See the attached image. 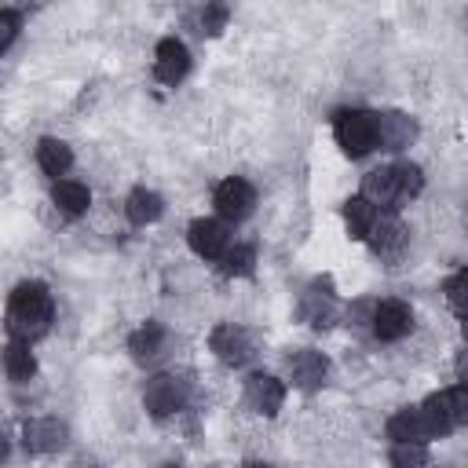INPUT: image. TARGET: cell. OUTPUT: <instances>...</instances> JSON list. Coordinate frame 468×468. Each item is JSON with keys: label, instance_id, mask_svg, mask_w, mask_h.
I'll return each instance as SVG.
<instances>
[{"label": "cell", "instance_id": "obj_3", "mask_svg": "<svg viewBox=\"0 0 468 468\" xmlns=\"http://www.w3.org/2000/svg\"><path fill=\"white\" fill-rule=\"evenodd\" d=\"M388 435H391L395 442H428V439H435V435H442V431H439V424L428 417L424 406H406V410L391 413Z\"/></svg>", "mask_w": 468, "mask_h": 468}, {"label": "cell", "instance_id": "obj_5", "mask_svg": "<svg viewBox=\"0 0 468 468\" xmlns=\"http://www.w3.org/2000/svg\"><path fill=\"white\" fill-rule=\"evenodd\" d=\"M183 384L176 380V377H168V373H157V377H150L146 380V388H143V406L150 410V417H172V413H179L183 410Z\"/></svg>", "mask_w": 468, "mask_h": 468}, {"label": "cell", "instance_id": "obj_32", "mask_svg": "<svg viewBox=\"0 0 468 468\" xmlns=\"http://www.w3.org/2000/svg\"><path fill=\"white\" fill-rule=\"evenodd\" d=\"M464 219H468V216H464Z\"/></svg>", "mask_w": 468, "mask_h": 468}, {"label": "cell", "instance_id": "obj_31", "mask_svg": "<svg viewBox=\"0 0 468 468\" xmlns=\"http://www.w3.org/2000/svg\"><path fill=\"white\" fill-rule=\"evenodd\" d=\"M461 333H464V340H468V314H464V325H461Z\"/></svg>", "mask_w": 468, "mask_h": 468}, {"label": "cell", "instance_id": "obj_4", "mask_svg": "<svg viewBox=\"0 0 468 468\" xmlns=\"http://www.w3.org/2000/svg\"><path fill=\"white\" fill-rule=\"evenodd\" d=\"M212 205H216V212H219L223 219L238 223V219H245V216L252 212V205H256V190H252L245 179L230 176V179H223V183L216 186Z\"/></svg>", "mask_w": 468, "mask_h": 468}, {"label": "cell", "instance_id": "obj_15", "mask_svg": "<svg viewBox=\"0 0 468 468\" xmlns=\"http://www.w3.org/2000/svg\"><path fill=\"white\" fill-rule=\"evenodd\" d=\"M377 128H380V146L384 150H402L413 143L417 135V124L406 117V113H377Z\"/></svg>", "mask_w": 468, "mask_h": 468}, {"label": "cell", "instance_id": "obj_16", "mask_svg": "<svg viewBox=\"0 0 468 468\" xmlns=\"http://www.w3.org/2000/svg\"><path fill=\"white\" fill-rule=\"evenodd\" d=\"M124 212H128V219H132L135 227H146V223H154V219L165 212V201H161V194H154V190H146V186H135V190L128 194V201H124Z\"/></svg>", "mask_w": 468, "mask_h": 468}, {"label": "cell", "instance_id": "obj_21", "mask_svg": "<svg viewBox=\"0 0 468 468\" xmlns=\"http://www.w3.org/2000/svg\"><path fill=\"white\" fill-rule=\"evenodd\" d=\"M161 344H165V329H161L157 322H146V325H139V329L128 336V351H132L135 362L154 358V355L161 351Z\"/></svg>", "mask_w": 468, "mask_h": 468}, {"label": "cell", "instance_id": "obj_10", "mask_svg": "<svg viewBox=\"0 0 468 468\" xmlns=\"http://www.w3.org/2000/svg\"><path fill=\"white\" fill-rule=\"evenodd\" d=\"M373 333L380 340H402L410 329H413V311L402 303V300H380L373 307Z\"/></svg>", "mask_w": 468, "mask_h": 468}, {"label": "cell", "instance_id": "obj_22", "mask_svg": "<svg viewBox=\"0 0 468 468\" xmlns=\"http://www.w3.org/2000/svg\"><path fill=\"white\" fill-rule=\"evenodd\" d=\"M333 311H336V307H333V296H329V292L322 296V292H314V289H311V292L303 296V303H300V318L311 322L314 329L333 325Z\"/></svg>", "mask_w": 468, "mask_h": 468}, {"label": "cell", "instance_id": "obj_24", "mask_svg": "<svg viewBox=\"0 0 468 468\" xmlns=\"http://www.w3.org/2000/svg\"><path fill=\"white\" fill-rule=\"evenodd\" d=\"M252 263H256V252H252V245H234V249H227L223 252V263H219V271L223 274H249L252 271Z\"/></svg>", "mask_w": 468, "mask_h": 468}, {"label": "cell", "instance_id": "obj_23", "mask_svg": "<svg viewBox=\"0 0 468 468\" xmlns=\"http://www.w3.org/2000/svg\"><path fill=\"white\" fill-rule=\"evenodd\" d=\"M435 402L442 406V413H446V420H450L453 428H457V424L468 428V384H457V388H450V391H439Z\"/></svg>", "mask_w": 468, "mask_h": 468}, {"label": "cell", "instance_id": "obj_30", "mask_svg": "<svg viewBox=\"0 0 468 468\" xmlns=\"http://www.w3.org/2000/svg\"><path fill=\"white\" fill-rule=\"evenodd\" d=\"M457 377H461V380L468 384V351H464V355L457 358Z\"/></svg>", "mask_w": 468, "mask_h": 468}, {"label": "cell", "instance_id": "obj_12", "mask_svg": "<svg viewBox=\"0 0 468 468\" xmlns=\"http://www.w3.org/2000/svg\"><path fill=\"white\" fill-rule=\"evenodd\" d=\"M289 377H292V384L296 388H303V391H314V388H322L325 384V377H329V362H325V355H318V351H292L289 355Z\"/></svg>", "mask_w": 468, "mask_h": 468}, {"label": "cell", "instance_id": "obj_25", "mask_svg": "<svg viewBox=\"0 0 468 468\" xmlns=\"http://www.w3.org/2000/svg\"><path fill=\"white\" fill-rule=\"evenodd\" d=\"M446 300H450V307L464 318L468 314V271H457L450 282H446Z\"/></svg>", "mask_w": 468, "mask_h": 468}, {"label": "cell", "instance_id": "obj_29", "mask_svg": "<svg viewBox=\"0 0 468 468\" xmlns=\"http://www.w3.org/2000/svg\"><path fill=\"white\" fill-rule=\"evenodd\" d=\"M15 33H18V15L15 11H0V51L11 48Z\"/></svg>", "mask_w": 468, "mask_h": 468}, {"label": "cell", "instance_id": "obj_11", "mask_svg": "<svg viewBox=\"0 0 468 468\" xmlns=\"http://www.w3.org/2000/svg\"><path fill=\"white\" fill-rule=\"evenodd\" d=\"M245 402H249L256 413L274 417V413L282 410V402H285V388H282V380L271 377V373H252V377L245 380Z\"/></svg>", "mask_w": 468, "mask_h": 468}, {"label": "cell", "instance_id": "obj_18", "mask_svg": "<svg viewBox=\"0 0 468 468\" xmlns=\"http://www.w3.org/2000/svg\"><path fill=\"white\" fill-rule=\"evenodd\" d=\"M51 201H55L66 216H80V212H88L91 194H88V186L77 183V179H58V183L51 186Z\"/></svg>", "mask_w": 468, "mask_h": 468}, {"label": "cell", "instance_id": "obj_27", "mask_svg": "<svg viewBox=\"0 0 468 468\" xmlns=\"http://www.w3.org/2000/svg\"><path fill=\"white\" fill-rule=\"evenodd\" d=\"M391 464H428V450H424V442H395V450H391Z\"/></svg>", "mask_w": 468, "mask_h": 468}, {"label": "cell", "instance_id": "obj_28", "mask_svg": "<svg viewBox=\"0 0 468 468\" xmlns=\"http://www.w3.org/2000/svg\"><path fill=\"white\" fill-rule=\"evenodd\" d=\"M399 176H402V201L417 197V194H420V186H424L420 168H417V165H399Z\"/></svg>", "mask_w": 468, "mask_h": 468}, {"label": "cell", "instance_id": "obj_14", "mask_svg": "<svg viewBox=\"0 0 468 468\" xmlns=\"http://www.w3.org/2000/svg\"><path fill=\"white\" fill-rule=\"evenodd\" d=\"M369 249L380 256V260H399L402 256V249H406V227L395 219V216H384V219H377L373 223V230H369Z\"/></svg>", "mask_w": 468, "mask_h": 468}, {"label": "cell", "instance_id": "obj_17", "mask_svg": "<svg viewBox=\"0 0 468 468\" xmlns=\"http://www.w3.org/2000/svg\"><path fill=\"white\" fill-rule=\"evenodd\" d=\"M344 223H347V234L351 238H369V230H373V223H377V205L369 201V197H347L344 201Z\"/></svg>", "mask_w": 468, "mask_h": 468}, {"label": "cell", "instance_id": "obj_20", "mask_svg": "<svg viewBox=\"0 0 468 468\" xmlns=\"http://www.w3.org/2000/svg\"><path fill=\"white\" fill-rule=\"evenodd\" d=\"M37 165L48 172V176H66V168L73 165V154H69V146L62 143V139H40V146H37Z\"/></svg>", "mask_w": 468, "mask_h": 468}, {"label": "cell", "instance_id": "obj_19", "mask_svg": "<svg viewBox=\"0 0 468 468\" xmlns=\"http://www.w3.org/2000/svg\"><path fill=\"white\" fill-rule=\"evenodd\" d=\"M4 373H7L11 380H29V377L37 373V358H33V351H29V340L15 336V340L4 347Z\"/></svg>", "mask_w": 468, "mask_h": 468}, {"label": "cell", "instance_id": "obj_9", "mask_svg": "<svg viewBox=\"0 0 468 468\" xmlns=\"http://www.w3.org/2000/svg\"><path fill=\"white\" fill-rule=\"evenodd\" d=\"M186 241L205 260H223V252L230 249V234L219 219H194L190 230H186Z\"/></svg>", "mask_w": 468, "mask_h": 468}, {"label": "cell", "instance_id": "obj_26", "mask_svg": "<svg viewBox=\"0 0 468 468\" xmlns=\"http://www.w3.org/2000/svg\"><path fill=\"white\" fill-rule=\"evenodd\" d=\"M227 15H230L227 0H205V11H201V29L216 37V33L227 26Z\"/></svg>", "mask_w": 468, "mask_h": 468}, {"label": "cell", "instance_id": "obj_6", "mask_svg": "<svg viewBox=\"0 0 468 468\" xmlns=\"http://www.w3.org/2000/svg\"><path fill=\"white\" fill-rule=\"evenodd\" d=\"M362 197H369L373 205L395 212L402 205V176H399V165H384V168H373L362 183Z\"/></svg>", "mask_w": 468, "mask_h": 468}, {"label": "cell", "instance_id": "obj_8", "mask_svg": "<svg viewBox=\"0 0 468 468\" xmlns=\"http://www.w3.org/2000/svg\"><path fill=\"white\" fill-rule=\"evenodd\" d=\"M186 69H190V51H186V44L176 40V37H165V40L157 44V51H154V73H157V80H161V84H179V80L186 77Z\"/></svg>", "mask_w": 468, "mask_h": 468}, {"label": "cell", "instance_id": "obj_13", "mask_svg": "<svg viewBox=\"0 0 468 468\" xmlns=\"http://www.w3.org/2000/svg\"><path fill=\"white\" fill-rule=\"evenodd\" d=\"M66 424L62 420H55V417H40V420H29L26 428H22V442H26V450H33V453H51V450H58V446H66Z\"/></svg>", "mask_w": 468, "mask_h": 468}, {"label": "cell", "instance_id": "obj_1", "mask_svg": "<svg viewBox=\"0 0 468 468\" xmlns=\"http://www.w3.org/2000/svg\"><path fill=\"white\" fill-rule=\"evenodd\" d=\"M51 292L44 282H22L11 300H7V329L11 336H22V340H37L48 333L51 325Z\"/></svg>", "mask_w": 468, "mask_h": 468}, {"label": "cell", "instance_id": "obj_7", "mask_svg": "<svg viewBox=\"0 0 468 468\" xmlns=\"http://www.w3.org/2000/svg\"><path fill=\"white\" fill-rule=\"evenodd\" d=\"M208 347H212L216 358L227 362V366H241V362H249V355H252V340H249V333L238 329L234 322L216 325L212 336H208Z\"/></svg>", "mask_w": 468, "mask_h": 468}, {"label": "cell", "instance_id": "obj_2", "mask_svg": "<svg viewBox=\"0 0 468 468\" xmlns=\"http://www.w3.org/2000/svg\"><path fill=\"white\" fill-rule=\"evenodd\" d=\"M333 135L347 157H366L373 146H380V128L377 113L369 110H340L333 117Z\"/></svg>", "mask_w": 468, "mask_h": 468}]
</instances>
